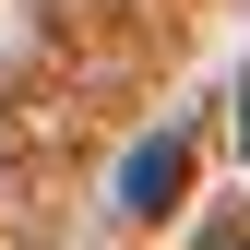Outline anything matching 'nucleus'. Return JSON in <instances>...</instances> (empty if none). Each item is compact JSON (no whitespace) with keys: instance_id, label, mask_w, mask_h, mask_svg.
<instances>
[{"instance_id":"nucleus-1","label":"nucleus","mask_w":250,"mask_h":250,"mask_svg":"<svg viewBox=\"0 0 250 250\" xmlns=\"http://www.w3.org/2000/svg\"><path fill=\"white\" fill-rule=\"evenodd\" d=\"M179 191H191V131L167 119V131H143L131 155H119V179H107V203H119V214H167Z\"/></svg>"},{"instance_id":"nucleus-2","label":"nucleus","mask_w":250,"mask_h":250,"mask_svg":"<svg viewBox=\"0 0 250 250\" xmlns=\"http://www.w3.org/2000/svg\"><path fill=\"white\" fill-rule=\"evenodd\" d=\"M238 167H250V72H238Z\"/></svg>"},{"instance_id":"nucleus-3","label":"nucleus","mask_w":250,"mask_h":250,"mask_svg":"<svg viewBox=\"0 0 250 250\" xmlns=\"http://www.w3.org/2000/svg\"><path fill=\"white\" fill-rule=\"evenodd\" d=\"M203 250H250V227H203Z\"/></svg>"}]
</instances>
